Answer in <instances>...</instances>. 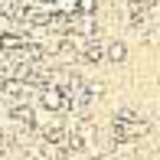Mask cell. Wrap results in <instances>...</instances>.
Masks as SVG:
<instances>
[{"label": "cell", "instance_id": "1", "mask_svg": "<svg viewBox=\"0 0 160 160\" xmlns=\"http://www.w3.org/2000/svg\"><path fill=\"white\" fill-rule=\"evenodd\" d=\"M36 105L46 108V111H69V95H65V88H59V85H42Z\"/></svg>", "mask_w": 160, "mask_h": 160}, {"label": "cell", "instance_id": "2", "mask_svg": "<svg viewBox=\"0 0 160 160\" xmlns=\"http://www.w3.org/2000/svg\"><path fill=\"white\" fill-rule=\"evenodd\" d=\"M105 62H111V65L128 62V42H121V39H108V42H105Z\"/></svg>", "mask_w": 160, "mask_h": 160}, {"label": "cell", "instance_id": "4", "mask_svg": "<svg viewBox=\"0 0 160 160\" xmlns=\"http://www.w3.org/2000/svg\"><path fill=\"white\" fill-rule=\"evenodd\" d=\"M46 3H49V0H46Z\"/></svg>", "mask_w": 160, "mask_h": 160}, {"label": "cell", "instance_id": "3", "mask_svg": "<svg viewBox=\"0 0 160 160\" xmlns=\"http://www.w3.org/2000/svg\"><path fill=\"white\" fill-rule=\"evenodd\" d=\"M150 160H160V154H154V157H150Z\"/></svg>", "mask_w": 160, "mask_h": 160}]
</instances>
